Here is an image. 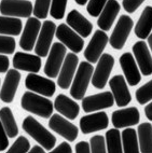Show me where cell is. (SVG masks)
<instances>
[{"instance_id":"obj_1","label":"cell","mask_w":152,"mask_h":153,"mask_svg":"<svg viewBox=\"0 0 152 153\" xmlns=\"http://www.w3.org/2000/svg\"><path fill=\"white\" fill-rule=\"evenodd\" d=\"M21 107L25 111L39 115L43 119H49L53 113L54 105L50 99L45 98L40 94L34 93L31 91L25 92L21 98Z\"/></svg>"},{"instance_id":"obj_2","label":"cell","mask_w":152,"mask_h":153,"mask_svg":"<svg viewBox=\"0 0 152 153\" xmlns=\"http://www.w3.org/2000/svg\"><path fill=\"white\" fill-rule=\"evenodd\" d=\"M22 127L48 152H50L56 145V138L54 135L48 131L43 125H41L34 117H30V115L26 117L23 121Z\"/></svg>"},{"instance_id":"obj_3","label":"cell","mask_w":152,"mask_h":153,"mask_svg":"<svg viewBox=\"0 0 152 153\" xmlns=\"http://www.w3.org/2000/svg\"><path fill=\"white\" fill-rule=\"evenodd\" d=\"M94 68L89 62H81L78 66L70 88V95L76 100H82L92 80Z\"/></svg>"},{"instance_id":"obj_4","label":"cell","mask_w":152,"mask_h":153,"mask_svg":"<svg viewBox=\"0 0 152 153\" xmlns=\"http://www.w3.org/2000/svg\"><path fill=\"white\" fill-rule=\"evenodd\" d=\"M134 27V21L128 15H121L109 38V43L114 50H122Z\"/></svg>"},{"instance_id":"obj_5","label":"cell","mask_w":152,"mask_h":153,"mask_svg":"<svg viewBox=\"0 0 152 153\" xmlns=\"http://www.w3.org/2000/svg\"><path fill=\"white\" fill-rule=\"evenodd\" d=\"M114 66V58L108 53H105L101 56L98 59L97 66H96L95 70L93 71L92 76V82L93 86L98 90H103L106 84L108 83L111 71Z\"/></svg>"},{"instance_id":"obj_6","label":"cell","mask_w":152,"mask_h":153,"mask_svg":"<svg viewBox=\"0 0 152 153\" xmlns=\"http://www.w3.org/2000/svg\"><path fill=\"white\" fill-rule=\"evenodd\" d=\"M66 51H67V48L60 42H55L51 47L43 69L44 74L49 78L51 79L57 78L63 63H64V59L66 57Z\"/></svg>"},{"instance_id":"obj_7","label":"cell","mask_w":152,"mask_h":153,"mask_svg":"<svg viewBox=\"0 0 152 153\" xmlns=\"http://www.w3.org/2000/svg\"><path fill=\"white\" fill-rule=\"evenodd\" d=\"M56 38L60 40V43H63L66 48L70 50L72 53H80L84 47V40L81 36L75 31L71 27H69L67 24H60L56 27L55 31Z\"/></svg>"},{"instance_id":"obj_8","label":"cell","mask_w":152,"mask_h":153,"mask_svg":"<svg viewBox=\"0 0 152 153\" xmlns=\"http://www.w3.org/2000/svg\"><path fill=\"white\" fill-rule=\"evenodd\" d=\"M33 11V3L29 0H1L0 2V12L4 16L30 17Z\"/></svg>"},{"instance_id":"obj_9","label":"cell","mask_w":152,"mask_h":153,"mask_svg":"<svg viewBox=\"0 0 152 153\" xmlns=\"http://www.w3.org/2000/svg\"><path fill=\"white\" fill-rule=\"evenodd\" d=\"M108 41H109L108 36H107V33L104 30L101 29L96 30L84 50L83 54H84L85 59L91 64L97 63L98 59L103 55L104 50L106 48Z\"/></svg>"},{"instance_id":"obj_10","label":"cell","mask_w":152,"mask_h":153,"mask_svg":"<svg viewBox=\"0 0 152 153\" xmlns=\"http://www.w3.org/2000/svg\"><path fill=\"white\" fill-rule=\"evenodd\" d=\"M25 86L34 93L40 94L45 97H52L56 91V84L53 80L43 78L34 72H29L26 76Z\"/></svg>"},{"instance_id":"obj_11","label":"cell","mask_w":152,"mask_h":153,"mask_svg":"<svg viewBox=\"0 0 152 153\" xmlns=\"http://www.w3.org/2000/svg\"><path fill=\"white\" fill-rule=\"evenodd\" d=\"M78 65H79V57L76 55V53H68L64 59L60 74L57 76V84L60 85V88L68 90V88L72 83Z\"/></svg>"},{"instance_id":"obj_12","label":"cell","mask_w":152,"mask_h":153,"mask_svg":"<svg viewBox=\"0 0 152 153\" xmlns=\"http://www.w3.org/2000/svg\"><path fill=\"white\" fill-rule=\"evenodd\" d=\"M49 127L69 142L75 141L79 134V128L75 124L71 123L70 121L63 118L60 114L51 115V119L49 121Z\"/></svg>"},{"instance_id":"obj_13","label":"cell","mask_w":152,"mask_h":153,"mask_svg":"<svg viewBox=\"0 0 152 153\" xmlns=\"http://www.w3.org/2000/svg\"><path fill=\"white\" fill-rule=\"evenodd\" d=\"M55 31H56V25L53 22L45 21L42 24L35 45V52L38 56H40V57L48 56L50 49H51L52 40L54 38Z\"/></svg>"},{"instance_id":"obj_14","label":"cell","mask_w":152,"mask_h":153,"mask_svg":"<svg viewBox=\"0 0 152 153\" xmlns=\"http://www.w3.org/2000/svg\"><path fill=\"white\" fill-rule=\"evenodd\" d=\"M111 93L113 95L114 104L118 107L127 106L132 101V95L126 84V80L121 74H115L108 81Z\"/></svg>"},{"instance_id":"obj_15","label":"cell","mask_w":152,"mask_h":153,"mask_svg":"<svg viewBox=\"0 0 152 153\" xmlns=\"http://www.w3.org/2000/svg\"><path fill=\"white\" fill-rule=\"evenodd\" d=\"M114 105V98L111 92L94 94L82 98V109L85 112L101 111L103 109L111 108Z\"/></svg>"},{"instance_id":"obj_16","label":"cell","mask_w":152,"mask_h":153,"mask_svg":"<svg viewBox=\"0 0 152 153\" xmlns=\"http://www.w3.org/2000/svg\"><path fill=\"white\" fill-rule=\"evenodd\" d=\"M41 22L37 17H28L25 28L19 39V47L26 52H30L36 45L39 33L41 29Z\"/></svg>"},{"instance_id":"obj_17","label":"cell","mask_w":152,"mask_h":153,"mask_svg":"<svg viewBox=\"0 0 152 153\" xmlns=\"http://www.w3.org/2000/svg\"><path fill=\"white\" fill-rule=\"evenodd\" d=\"M109 125V118L106 112H94L80 119V129L83 134L106 129Z\"/></svg>"},{"instance_id":"obj_18","label":"cell","mask_w":152,"mask_h":153,"mask_svg":"<svg viewBox=\"0 0 152 153\" xmlns=\"http://www.w3.org/2000/svg\"><path fill=\"white\" fill-rule=\"evenodd\" d=\"M112 124L115 128H125L137 125L140 121V113L136 107H128L115 110L111 115Z\"/></svg>"},{"instance_id":"obj_19","label":"cell","mask_w":152,"mask_h":153,"mask_svg":"<svg viewBox=\"0 0 152 153\" xmlns=\"http://www.w3.org/2000/svg\"><path fill=\"white\" fill-rule=\"evenodd\" d=\"M134 57L140 74L144 76H151L152 74V55L149 48L145 41H137L132 48Z\"/></svg>"},{"instance_id":"obj_20","label":"cell","mask_w":152,"mask_h":153,"mask_svg":"<svg viewBox=\"0 0 152 153\" xmlns=\"http://www.w3.org/2000/svg\"><path fill=\"white\" fill-rule=\"evenodd\" d=\"M120 66L122 68L124 78L126 82L130 86H135L141 81V74L134 55L130 52H126L120 57Z\"/></svg>"},{"instance_id":"obj_21","label":"cell","mask_w":152,"mask_h":153,"mask_svg":"<svg viewBox=\"0 0 152 153\" xmlns=\"http://www.w3.org/2000/svg\"><path fill=\"white\" fill-rule=\"evenodd\" d=\"M19 81H21V74L17 71V69H9L7 71V76L0 90V99L3 102L10 104L13 101Z\"/></svg>"},{"instance_id":"obj_22","label":"cell","mask_w":152,"mask_h":153,"mask_svg":"<svg viewBox=\"0 0 152 153\" xmlns=\"http://www.w3.org/2000/svg\"><path fill=\"white\" fill-rule=\"evenodd\" d=\"M13 67L17 70L37 74L41 69V57L29 53L16 52L13 56Z\"/></svg>"},{"instance_id":"obj_23","label":"cell","mask_w":152,"mask_h":153,"mask_svg":"<svg viewBox=\"0 0 152 153\" xmlns=\"http://www.w3.org/2000/svg\"><path fill=\"white\" fill-rule=\"evenodd\" d=\"M66 22L68 26L72 28L82 38L89 37L93 30L92 23L87 19H85L78 10H71L66 17Z\"/></svg>"},{"instance_id":"obj_24","label":"cell","mask_w":152,"mask_h":153,"mask_svg":"<svg viewBox=\"0 0 152 153\" xmlns=\"http://www.w3.org/2000/svg\"><path fill=\"white\" fill-rule=\"evenodd\" d=\"M120 9H121V7H120V3L117 0H108L106 6L104 7L101 13L98 16V27L104 31H108V30L111 29V26L113 25L114 21L117 19Z\"/></svg>"},{"instance_id":"obj_25","label":"cell","mask_w":152,"mask_h":153,"mask_svg":"<svg viewBox=\"0 0 152 153\" xmlns=\"http://www.w3.org/2000/svg\"><path fill=\"white\" fill-rule=\"evenodd\" d=\"M53 105H54V109L57 112H60V114L64 115L69 120H75L79 115L80 106L65 94H60L57 96Z\"/></svg>"},{"instance_id":"obj_26","label":"cell","mask_w":152,"mask_h":153,"mask_svg":"<svg viewBox=\"0 0 152 153\" xmlns=\"http://www.w3.org/2000/svg\"><path fill=\"white\" fill-rule=\"evenodd\" d=\"M135 35L139 39L144 40L148 38L152 31V7L147 6L141 12L138 21L136 23L135 28H134Z\"/></svg>"},{"instance_id":"obj_27","label":"cell","mask_w":152,"mask_h":153,"mask_svg":"<svg viewBox=\"0 0 152 153\" xmlns=\"http://www.w3.org/2000/svg\"><path fill=\"white\" fill-rule=\"evenodd\" d=\"M139 152L152 153V124L150 122L139 124L137 128Z\"/></svg>"},{"instance_id":"obj_28","label":"cell","mask_w":152,"mask_h":153,"mask_svg":"<svg viewBox=\"0 0 152 153\" xmlns=\"http://www.w3.org/2000/svg\"><path fill=\"white\" fill-rule=\"evenodd\" d=\"M22 19L17 17L0 16V35L19 36L22 33Z\"/></svg>"},{"instance_id":"obj_29","label":"cell","mask_w":152,"mask_h":153,"mask_svg":"<svg viewBox=\"0 0 152 153\" xmlns=\"http://www.w3.org/2000/svg\"><path fill=\"white\" fill-rule=\"evenodd\" d=\"M122 138V147L124 153H138L139 152V142L138 136L136 129L130 127H125V129L121 134Z\"/></svg>"},{"instance_id":"obj_30","label":"cell","mask_w":152,"mask_h":153,"mask_svg":"<svg viewBox=\"0 0 152 153\" xmlns=\"http://www.w3.org/2000/svg\"><path fill=\"white\" fill-rule=\"evenodd\" d=\"M0 120L9 138L16 137V135L19 134V127H17L16 121L14 119L13 112L9 107H3L0 109Z\"/></svg>"},{"instance_id":"obj_31","label":"cell","mask_w":152,"mask_h":153,"mask_svg":"<svg viewBox=\"0 0 152 153\" xmlns=\"http://www.w3.org/2000/svg\"><path fill=\"white\" fill-rule=\"evenodd\" d=\"M106 146H107V152L109 153H122L123 147H122V138L121 134L118 128H112L107 131L106 136Z\"/></svg>"},{"instance_id":"obj_32","label":"cell","mask_w":152,"mask_h":153,"mask_svg":"<svg viewBox=\"0 0 152 153\" xmlns=\"http://www.w3.org/2000/svg\"><path fill=\"white\" fill-rule=\"evenodd\" d=\"M136 100L138 101L139 105H146L149 101L152 100V80L149 82L145 83L142 86L137 88L136 91Z\"/></svg>"},{"instance_id":"obj_33","label":"cell","mask_w":152,"mask_h":153,"mask_svg":"<svg viewBox=\"0 0 152 153\" xmlns=\"http://www.w3.org/2000/svg\"><path fill=\"white\" fill-rule=\"evenodd\" d=\"M52 0H36L35 6H34V15L39 19H46L50 11Z\"/></svg>"},{"instance_id":"obj_34","label":"cell","mask_w":152,"mask_h":153,"mask_svg":"<svg viewBox=\"0 0 152 153\" xmlns=\"http://www.w3.org/2000/svg\"><path fill=\"white\" fill-rule=\"evenodd\" d=\"M68 0H52L50 14L55 19H62L65 16L66 7Z\"/></svg>"},{"instance_id":"obj_35","label":"cell","mask_w":152,"mask_h":153,"mask_svg":"<svg viewBox=\"0 0 152 153\" xmlns=\"http://www.w3.org/2000/svg\"><path fill=\"white\" fill-rule=\"evenodd\" d=\"M30 150V142L24 136H19L8 149L9 153H27Z\"/></svg>"},{"instance_id":"obj_36","label":"cell","mask_w":152,"mask_h":153,"mask_svg":"<svg viewBox=\"0 0 152 153\" xmlns=\"http://www.w3.org/2000/svg\"><path fill=\"white\" fill-rule=\"evenodd\" d=\"M15 51V39L11 36L0 35V54H13Z\"/></svg>"},{"instance_id":"obj_37","label":"cell","mask_w":152,"mask_h":153,"mask_svg":"<svg viewBox=\"0 0 152 153\" xmlns=\"http://www.w3.org/2000/svg\"><path fill=\"white\" fill-rule=\"evenodd\" d=\"M91 152L93 153H105L107 152L106 139L101 135H95L90 139Z\"/></svg>"},{"instance_id":"obj_38","label":"cell","mask_w":152,"mask_h":153,"mask_svg":"<svg viewBox=\"0 0 152 153\" xmlns=\"http://www.w3.org/2000/svg\"><path fill=\"white\" fill-rule=\"evenodd\" d=\"M108 0H89L86 11L93 17H98Z\"/></svg>"},{"instance_id":"obj_39","label":"cell","mask_w":152,"mask_h":153,"mask_svg":"<svg viewBox=\"0 0 152 153\" xmlns=\"http://www.w3.org/2000/svg\"><path fill=\"white\" fill-rule=\"evenodd\" d=\"M145 0H123L122 6L127 13H134V12L144 3Z\"/></svg>"},{"instance_id":"obj_40","label":"cell","mask_w":152,"mask_h":153,"mask_svg":"<svg viewBox=\"0 0 152 153\" xmlns=\"http://www.w3.org/2000/svg\"><path fill=\"white\" fill-rule=\"evenodd\" d=\"M9 136L7 134L6 129L3 127L1 120H0V152L7 150L9 147Z\"/></svg>"},{"instance_id":"obj_41","label":"cell","mask_w":152,"mask_h":153,"mask_svg":"<svg viewBox=\"0 0 152 153\" xmlns=\"http://www.w3.org/2000/svg\"><path fill=\"white\" fill-rule=\"evenodd\" d=\"M50 152L52 153H71L72 152V148L68 143L67 141H63L60 143V146L54 147Z\"/></svg>"},{"instance_id":"obj_42","label":"cell","mask_w":152,"mask_h":153,"mask_svg":"<svg viewBox=\"0 0 152 153\" xmlns=\"http://www.w3.org/2000/svg\"><path fill=\"white\" fill-rule=\"evenodd\" d=\"M75 151H76L77 153H90L91 146L87 141H80L76 145Z\"/></svg>"},{"instance_id":"obj_43","label":"cell","mask_w":152,"mask_h":153,"mask_svg":"<svg viewBox=\"0 0 152 153\" xmlns=\"http://www.w3.org/2000/svg\"><path fill=\"white\" fill-rule=\"evenodd\" d=\"M9 66H10V62H9L8 56L4 54H0V74H4L9 70Z\"/></svg>"},{"instance_id":"obj_44","label":"cell","mask_w":152,"mask_h":153,"mask_svg":"<svg viewBox=\"0 0 152 153\" xmlns=\"http://www.w3.org/2000/svg\"><path fill=\"white\" fill-rule=\"evenodd\" d=\"M145 114L149 121H152V100L149 101V104L145 107Z\"/></svg>"},{"instance_id":"obj_45","label":"cell","mask_w":152,"mask_h":153,"mask_svg":"<svg viewBox=\"0 0 152 153\" xmlns=\"http://www.w3.org/2000/svg\"><path fill=\"white\" fill-rule=\"evenodd\" d=\"M29 152L30 153H44L45 152V149H44L42 146H34L29 150Z\"/></svg>"},{"instance_id":"obj_46","label":"cell","mask_w":152,"mask_h":153,"mask_svg":"<svg viewBox=\"0 0 152 153\" xmlns=\"http://www.w3.org/2000/svg\"><path fill=\"white\" fill-rule=\"evenodd\" d=\"M148 44H149V48H150V52L152 53V33L148 37Z\"/></svg>"},{"instance_id":"obj_47","label":"cell","mask_w":152,"mask_h":153,"mask_svg":"<svg viewBox=\"0 0 152 153\" xmlns=\"http://www.w3.org/2000/svg\"><path fill=\"white\" fill-rule=\"evenodd\" d=\"M87 1H89V0H75V2H76L77 4H79V6H84Z\"/></svg>"},{"instance_id":"obj_48","label":"cell","mask_w":152,"mask_h":153,"mask_svg":"<svg viewBox=\"0 0 152 153\" xmlns=\"http://www.w3.org/2000/svg\"><path fill=\"white\" fill-rule=\"evenodd\" d=\"M0 84H1V81H0ZM0 86H1V85H0ZM0 90H1V88H0Z\"/></svg>"}]
</instances>
